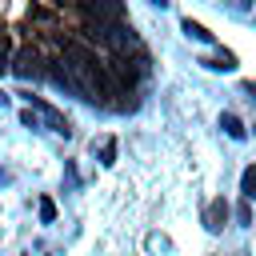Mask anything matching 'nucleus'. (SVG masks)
I'll list each match as a JSON object with an SVG mask.
<instances>
[{"label": "nucleus", "mask_w": 256, "mask_h": 256, "mask_svg": "<svg viewBox=\"0 0 256 256\" xmlns=\"http://www.w3.org/2000/svg\"><path fill=\"white\" fill-rule=\"evenodd\" d=\"M84 36L92 40V44H100V48H108L112 56H132V52H140L144 44L136 40V32H132V24H100V20H88L84 24Z\"/></svg>", "instance_id": "f257e3e1"}, {"label": "nucleus", "mask_w": 256, "mask_h": 256, "mask_svg": "<svg viewBox=\"0 0 256 256\" xmlns=\"http://www.w3.org/2000/svg\"><path fill=\"white\" fill-rule=\"evenodd\" d=\"M76 8L88 20H100V24H120L124 20V4L120 0H76Z\"/></svg>", "instance_id": "f03ea898"}, {"label": "nucleus", "mask_w": 256, "mask_h": 256, "mask_svg": "<svg viewBox=\"0 0 256 256\" xmlns=\"http://www.w3.org/2000/svg\"><path fill=\"white\" fill-rule=\"evenodd\" d=\"M60 60L72 64V68H100L96 48H88V44H80V40H64V44H60Z\"/></svg>", "instance_id": "7ed1b4c3"}, {"label": "nucleus", "mask_w": 256, "mask_h": 256, "mask_svg": "<svg viewBox=\"0 0 256 256\" xmlns=\"http://www.w3.org/2000/svg\"><path fill=\"white\" fill-rule=\"evenodd\" d=\"M8 68H12V72H16L20 80H40V76L48 72L36 48H24V52H16V60H8Z\"/></svg>", "instance_id": "20e7f679"}, {"label": "nucleus", "mask_w": 256, "mask_h": 256, "mask_svg": "<svg viewBox=\"0 0 256 256\" xmlns=\"http://www.w3.org/2000/svg\"><path fill=\"white\" fill-rule=\"evenodd\" d=\"M28 104H32V108H40V116L48 120V128H52V132H60V136H72V124H68V116H60L52 104H44L40 96H28Z\"/></svg>", "instance_id": "39448f33"}, {"label": "nucleus", "mask_w": 256, "mask_h": 256, "mask_svg": "<svg viewBox=\"0 0 256 256\" xmlns=\"http://www.w3.org/2000/svg\"><path fill=\"white\" fill-rule=\"evenodd\" d=\"M228 216H232V208H228L224 200H212V204L204 208V228H208V232H220Z\"/></svg>", "instance_id": "423d86ee"}, {"label": "nucleus", "mask_w": 256, "mask_h": 256, "mask_svg": "<svg viewBox=\"0 0 256 256\" xmlns=\"http://www.w3.org/2000/svg\"><path fill=\"white\" fill-rule=\"evenodd\" d=\"M200 64L212 68V72H232V68H236V56H232V52H216V56H204Z\"/></svg>", "instance_id": "0eeeda50"}, {"label": "nucleus", "mask_w": 256, "mask_h": 256, "mask_svg": "<svg viewBox=\"0 0 256 256\" xmlns=\"http://www.w3.org/2000/svg\"><path fill=\"white\" fill-rule=\"evenodd\" d=\"M220 128H224L232 140H244V136H248V128L240 124V116H232V112H224V116H220Z\"/></svg>", "instance_id": "6e6552de"}, {"label": "nucleus", "mask_w": 256, "mask_h": 256, "mask_svg": "<svg viewBox=\"0 0 256 256\" xmlns=\"http://www.w3.org/2000/svg\"><path fill=\"white\" fill-rule=\"evenodd\" d=\"M240 192H244V200H256V164L244 168V176H240Z\"/></svg>", "instance_id": "1a4fd4ad"}, {"label": "nucleus", "mask_w": 256, "mask_h": 256, "mask_svg": "<svg viewBox=\"0 0 256 256\" xmlns=\"http://www.w3.org/2000/svg\"><path fill=\"white\" fill-rule=\"evenodd\" d=\"M180 28H184V36H192V40H204V44H212V32H208L204 24H196V20H184Z\"/></svg>", "instance_id": "9d476101"}, {"label": "nucleus", "mask_w": 256, "mask_h": 256, "mask_svg": "<svg viewBox=\"0 0 256 256\" xmlns=\"http://www.w3.org/2000/svg\"><path fill=\"white\" fill-rule=\"evenodd\" d=\"M20 124H24V128H40V120H36V112H32V108H24V112H20Z\"/></svg>", "instance_id": "9b49d317"}, {"label": "nucleus", "mask_w": 256, "mask_h": 256, "mask_svg": "<svg viewBox=\"0 0 256 256\" xmlns=\"http://www.w3.org/2000/svg\"><path fill=\"white\" fill-rule=\"evenodd\" d=\"M100 160H104V164H116V144H112V140L100 148Z\"/></svg>", "instance_id": "f8f14e48"}, {"label": "nucleus", "mask_w": 256, "mask_h": 256, "mask_svg": "<svg viewBox=\"0 0 256 256\" xmlns=\"http://www.w3.org/2000/svg\"><path fill=\"white\" fill-rule=\"evenodd\" d=\"M52 216H56V204H52V200H40V220H44V224H48V220H52Z\"/></svg>", "instance_id": "ddd939ff"}, {"label": "nucleus", "mask_w": 256, "mask_h": 256, "mask_svg": "<svg viewBox=\"0 0 256 256\" xmlns=\"http://www.w3.org/2000/svg\"><path fill=\"white\" fill-rule=\"evenodd\" d=\"M236 220H240V224H252V212H248V204H240V208H236Z\"/></svg>", "instance_id": "4468645a"}, {"label": "nucleus", "mask_w": 256, "mask_h": 256, "mask_svg": "<svg viewBox=\"0 0 256 256\" xmlns=\"http://www.w3.org/2000/svg\"><path fill=\"white\" fill-rule=\"evenodd\" d=\"M4 68H8V40L0 36V72H4Z\"/></svg>", "instance_id": "2eb2a0df"}, {"label": "nucleus", "mask_w": 256, "mask_h": 256, "mask_svg": "<svg viewBox=\"0 0 256 256\" xmlns=\"http://www.w3.org/2000/svg\"><path fill=\"white\" fill-rule=\"evenodd\" d=\"M228 8H236V12H248V8H252V0H228Z\"/></svg>", "instance_id": "dca6fc26"}, {"label": "nucleus", "mask_w": 256, "mask_h": 256, "mask_svg": "<svg viewBox=\"0 0 256 256\" xmlns=\"http://www.w3.org/2000/svg\"><path fill=\"white\" fill-rule=\"evenodd\" d=\"M244 92H252V100H256V84H244Z\"/></svg>", "instance_id": "f3484780"}, {"label": "nucleus", "mask_w": 256, "mask_h": 256, "mask_svg": "<svg viewBox=\"0 0 256 256\" xmlns=\"http://www.w3.org/2000/svg\"><path fill=\"white\" fill-rule=\"evenodd\" d=\"M148 4H160V8H164V4H168V0H148Z\"/></svg>", "instance_id": "a211bd4d"}, {"label": "nucleus", "mask_w": 256, "mask_h": 256, "mask_svg": "<svg viewBox=\"0 0 256 256\" xmlns=\"http://www.w3.org/2000/svg\"><path fill=\"white\" fill-rule=\"evenodd\" d=\"M0 104H8V96H4V92H0Z\"/></svg>", "instance_id": "6ab92c4d"}]
</instances>
